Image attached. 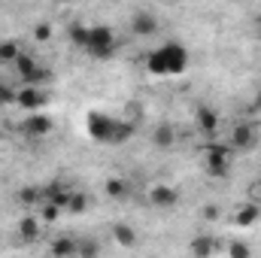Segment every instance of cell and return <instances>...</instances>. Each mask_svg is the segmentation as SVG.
Instances as JSON below:
<instances>
[{"instance_id":"cell-20","label":"cell","mask_w":261,"mask_h":258,"mask_svg":"<svg viewBox=\"0 0 261 258\" xmlns=\"http://www.w3.org/2000/svg\"><path fill=\"white\" fill-rule=\"evenodd\" d=\"M76 252H79V243H73V240H67V237H61V240L52 243V255H58V258L76 255Z\"/></svg>"},{"instance_id":"cell-26","label":"cell","mask_w":261,"mask_h":258,"mask_svg":"<svg viewBox=\"0 0 261 258\" xmlns=\"http://www.w3.org/2000/svg\"><path fill=\"white\" fill-rule=\"evenodd\" d=\"M79 252H82V255H94L97 246H94V243H79Z\"/></svg>"},{"instance_id":"cell-15","label":"cell","mask_w":261,"mask_h":258,"mask_svg":"<svg viewBox=\"0 0 261 258\" xmlns=\"http://www.w3.org/2000/svg\"><path fill=\"white\" fill-rule=\"evenodd\" d=\"M18 200H21V203H24L28 210H37V207H40V203L46 200V194L40 192V189H34V186H24V189L18 192Z\"/></svg>"},{"instance_id":"cell-23","label":"cell","mask_w":261,"mask_h":258,"mask_svg":"<svg viewBox=\"0 0 261 258\" xmlns=\"http://www.w3.org/2000/svg\"><path fill=\"white\" fill-rule=\"evenodd\" d=\"M228 255L231 258H246V255H252V246H246V243H231V246H228Z\"/></svg>"},{"instance_id":"cell-6","label":"cell","mask_w":261,"mask_h":258,"mask_svg":"<svg viewBox=\"0 0 261 258\" xmlns=\"http://www.w3.org/2000/svg\"><path fill=\"white\" fill-rule=\"evenodd\" d=\"M52 119L40 110V113H28V119L21 122V134L24 137H31V140H43V137H49L52 134Z\"/></svg>"},{"instance_id":"cell-11","label":"cell","mask_w":261,"mask_h":258,"mask_svg":"<svg viewBox=\"0 0 261 258\" xmlns=\"http://www.w3.org/2000/svg\"><path fill=\"white\" fill-rule=\"evenodd\" d=\"M258 219H261V210L255 203H246V207H240V210L234 213V225H237V228H252Z\"/></svg>"},{"instance_id":"cell-27","label":"cell","mask_w":261,"mask_h":258,"mask_svg":"<svg viewBox=\"0 0 261 258\" xmlns=\"http://www.w3.org/2000/svg\"><path fill=\"white\" fill-rule=\"evenodd\" d=\"M252 113H261V88L255 91V97H252V107H249Z\"/></svg>"},{"instance_id":"cell-29","label":"cell","mask_w":261,"mask_h":258,"mask_svg":"<svg viewBox=\"0 0 261 258\" xmlns=\"http://www.w3.org/2000/svg\"><path fill=\"white\" fill-rule=\"evenodd\" d=\"M258 31H261V12H258Z\"/></svg>"},{"instance_id":"cell-4","label":"cell","mask_w":261,"mask_h":258,"mask_svg":"<svg viewBox=\"0 0 261 258\" xmlns=\"http://www.w3.org/2000/svg\"><path fill=\"white\" fill-rule=\"evenodd\" d=\"M231 146H210L203 152V170L213 176V179H222L231 173Z\"/></svg>"},{"instance_id":"cell-24","label":"cell","mask_w":261,"mask_h":258,"mask_svg":"<svg viewBox=\"0 0 261 258\" xmlns=\"http://www.w3.org/2000/svg\"><path fill=\"white\" fill-rule=\"evenodd\" d=\"M49 37H52V28L49 24H37L34 28V40L37 43H49Z\"/></svg>"},{"instance_id":"cell-19","label":"cell","mask_w":261,"mask_h":258,"mask_svg":"<svg viewBox=\"0 0 261 258\" xmlns=\"http://www.w3.org/2000/svg\"><path fill=\"white\" fill-rule=\"evenodd\" d=\"M18 55H21V49H18L15 40H0V58H3V64H15Z\"/></svg>"},{"instance_id":"cell-31","label":"cell","mask_w":261,"mask_h":258,"mask_svg":"<svg viewBox=\"0 0 261 258\" xmlns=\"http://www.w3.org/2000/svg\"><path fill=\"white\" fill-rule=\"evenodd\" d=\"M258 192H261V183H258Z\"/></svg>"},{"instance_id":"cell-18","label":"cell","mask_w":261,"mask_h":258,"mask_svg":"<svg viewBox=\"0 0 261 258\" xmlns=\"http://www.w3.org/2000/svg\"><path fill=\"white\" fill-rule=\"evenodd\" d=\"M67 37H70V43L73 46H79V49H85V43H88V24H70V31H67Z\"/></svg>"},{"instance_id":"cell-9","label":"cell","mask_w":261,"mask_h":258,"mask_svg":"<svg viewBox=\"0 0 261 258\" xmlns=\"http://www.w3.org/2000/svg\"><path fill=\"white\" fill-rule=\"evenodd\" d=\"M255 143V128L252 125H237V128L231 131V137H228V146L234 149V152H243V149H249Z\"/></svg>"},{"instance_id":"cell-30","label":"cell","mask_w":261,"mask_h":258,"mask_svg":"<svg viewBox=\"0 0 261 258\" xmlns=\"http://www.w3.org/2000/svg\"><path fill=\"white\" fill-rule=\"evenodd\" d=\"M0 67H3V58H0Z\"/></svg>"},{"instance_id":"cell-16","label":"cell","mask_w":261,"mask_h":258,"mask_svg":"<svg viewBox=\"0 0 261 258\" xmlns=\"http://www.w3.org/2000/svg\"><path fill=\"white\" fill-rule=\"evenodd\" d=\"M103 192H107V197L119 200V197H125V194L130 192V186L125 183V179H119V176H110V179H107V186H103Z\"/></svg>"},{"instance_id":"cell-32","label":"cell","mask_w":261,"mask_h":258,"mask_svg":"<svg viewBox=\"0 0 261 258\" xmlns=\"http://www.w3.org/2000/svg\"><path fill=\"white\" fill-rule=\"evenodd\" d=\"M0 85H3V82H0Z\"/></svg>"},{"instance_id":"cell-28","label":"cell","mask_w":261,"mask_h":258,"mask_svg":"<svg viewBox=\"0 0 261 258\" xmlns=\"http://www.w3.org/2000/svg\"><path fill=\"white\" fill-rule=\"evenodd\" d=\"M203 216H206L210 222H216V219H219V213H216V207H206V213H203Z\"/></svg>"},{"instance_id":"cell-25","label":"cell","mask_w":261,"mask_h":258,"mask_svg":"<svg viewBox=\"0 0 261 258\" xmlns=\"http://www.w3.org/2000/svg\"><path fill=\"white\" fill-rule=\"evenodd\" d=\"M0 104H15V91L9 85H0Z\"/></svg>"},{"instance_id":"cell-22","label":"cell","mask_w":261,"mask_h":258,"mask_svg":"<svg viewBox=\"0 0 261 258\" xmlns=\"http://www.w3.org/2000/svg\"><path fill=\"white\" fill-rule=\"evenodd\" d=\"M192 252H195V255H210V252H213V243H210L206 237H197V240H192Z\"/></svg>"},{"instance_id":"cell-17","label":"cell","mask_w":261,"mask_h":258,"mask_svg":"<svg viewBox=\"0 0 261 258\" xmlns=\"http://www.w3.org/2000/svg\"><path fill=\"white\" fill-rule=\"evenodd\" d=\"M88 194H79L73 192L70 194V200H67V213H73V216H82V213H88Z\"/></svg>"},{"instance_id":"cell-13","label":"cell","mask_w":261,"mask_h":258,"mask_svg":"<svg viewBox=\"0 0 261 258\" xmlns=\"http://www.w3.org/2000/svg\"><path fill=\"white\" fill-rule=\"evenodd\" d=\"M18 234H21L24 240H37V237H40V216H37V213L21 216V222H18Z\"/></svg>"},{"instance_id":"cell-1","label":"cell","mask_w":261,"mask_h":258,"mask_svg":"<svg viewBox=\"0 0 261 258\" xmlns=\"http://www.w3.org/2000/svg\"><path fill=\"white\" fill-rule=\"evenodd\" d=\"M85 131L94 143H110V146H119V143H128L134 137V125L130 122H122L116 116H107L100 110H91L85 116Z\"/></svg>"},{"instance_id":"cell-2","label":"cell","mask_w":261,"mask_h":258,"mask_svg":"<svg viewBox=\"0 0 261 258\" xmlns=\"http://www.w3.org/2000/svg\"><path fill=\"white\" fill-rule=\"evenodd\" d=\"M189 61H192L189 49H186L182 43H173V40H170V43H161V46H155V49L149 52L146 70L155 73V76H179V73L189 70Z\"/></svg>"},{"instance_id":"cell-10","label":"cell","mask_w":261,"mask_h":258,"mask_svg":"<svg viewBox=\"0 0 261 258\" xmlns=\"http://www.w3.org/2000/svg\"><path fill=\"white\" fill-rule=\"evenodd\" d=\"M195 122H197V128H200L203 137H213V134L219 131V113H216V110H210V107H197Z\"/></svg>"},{"instance_id":"cell-5","label":"cell","mask_w":261,"mask_h":258,"mask_svg":"<svg viewBox=\"0 0 261 258\" xmlns=\"http://www.w3.org/2000/svg\"><path fill=\"white\" fill-rule=\"evenodd\" d=\"M49 104V94L43 91V85H21L15 91V107L24 113H40Z\"/></svg>"},{"instance_id":"cell-3","label":"cell","mask_w":261,"mask_h":258,"mask_svg":"<svg viewBox=\"0 0 261 258\" xmlns=\"http://www.w3.org/2000/svg\"><path fill=\"white\" fill-rule=\"evenodd\" d=\"M116 46H119V40H116V31H113L110 24H91V28H88L85 52H88L91 58L107 61V58H113V55H116Z\"/></svg>"},{"instance_id":"cell-7","label":"cell","mask_w":261,"mask_h":258,"mask_svg":"<svg viewBox=\"0 0 261 258\" xmlns=\"http://www.w3.org/2000/svg\"><path fill=\"white\" fill-rule=\"evenodd\" d=\"M158 28H161V24H158L155 12H149V9H140V12L130 15V34H134V37H155Z\"/></svg>"},{"instance_id":"cell-21","label":"cell","mask_w":261,"mask_h":258,"mask_svg":"<svg viewBox=\"0 0 261 258\" xmlns=\"http://www.w3.org/2000/svg\"><path fill=\"white\" fill-rule=\"evenodd\" d=\"M113 237H116L122 246H134V243H137V234H134L130 225H116V228H113Z\"/></svg>"},{"instance_id":"cell-8","label":"cell","mask_w":261,"mask_h":258,"mask_svg":"<svg viewBox=\"0 0 261 258\" xmlns=\"http://www.w3.org/2000/svg\"><path fill=\"white\" fill-rule=\"evenodd\" d=\"M149 200H152V207H155V210H173V207L179 203V192H176L173 186L158 183V186H152Z\"/></svg>"},{"instance_id":"cell-12","label":"cell","mask_w":261,"mask_h":258,"mask_svg":"<svg viewBox=\"0 0 261 258\" xmlns=\"http://www.w3.org/2000/svg\"><path fill=\"white\" fill-rule=\"evenodd\" d=\"M46 200H52V203H58V207H61V210H67V200H70V189H67L64 183H49V186H46Z\"/></svg>"},{"instance_id":"cell-14","label":"cell","mask_w":261,"mask_h":258,"mask_svg":"<svg viewBox=\"0 0 261 258\" xmlns=\"http://www.w3.org/2000/svg\"><path fill=\"white\" fill-rule=\"evenodd\" d=\"M152 143H155L158 149H170V146L176 143V131H173V125H158L155 134H152Z\"/></svg>"}]
</instances>
